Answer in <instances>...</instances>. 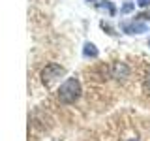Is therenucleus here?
<instances>
[{"label":"nucleus","mask_w":150,"mask_h":141,"mask_svg":"<svg viewBox=\"0 0 150 141\" xmlns=\"http://www.w3.org/2000/svg\"><path fill=\"white\" fill-rule=\"evenodd\" d=\"M148 45H150V40H148Z\"/></svg>","instance_id":"obj_12"},{"label":"nucleus","mask_w":150,"mask_h":141,"mask_svg":"<svg viewBox=\"0 0 150 141\" xmlns=\"http://www.w3.org/2000/svg\"><path fill=\"white\" fill-rule=\"evenodd\" d=\"M128 73H129V70H128V66H126L124 62H116L115 66H112V77L124 79V77H128Z\"/></svg>","instance_id":"obj_4"},{"label":"nucleus","mask_w":150,"mask_h":141,"mask_svg":"<svg viewBox=\"0 0 150 141\" xmlns=\"http://www.w3.org/2000/svg\"><path fill=\"white\" fill-rule=\"evenodd\" d=\"M133 9V4H126L124 8H122V13H128V11H131Z\"/></svg>","instance_id":"obj_8"},{"label":"nucleus","mask_w":150,"mask_h":141,"mask_svg":"<svg viewBox=\"0 0 150 141\" xmlns=\"http://www.w3.org/2000/svg\"><path fill=\"white\" fill-rule=\"evenodd\" d=\"M56 96H58V100L62 103H73L79 96H81V83H79L75 77H68L62 85H60Z\"/></svg>","instance_id":"obj_1"},{"label":"nucleus","mask_w":150,"mask_h":141,"mask_svg":"<svg viewBox=\"0 0 150 141\" xmlns=\"http://www.w3.org/2000/svg\"><path fill=\"white\" fill-rule=\"evenodd\" d=\"M83 53H84V56H92V58H94V56H98V49H96L94 43H84V51H83Z\"/></svg>","instance_id":"obj_6"},{"label":"nucleus","mask_w":150,"mask_h":141,"mask_svg":"<svg viewBox=\"0 0 150 141\" xmlns=\"http://www.w3.org/2000/svg\"><path fill=\"white\" fill-rule=\"evenodd\" d=\"M98 8H100L101 11H107L109 15H115V13H116V8H115V4H112V2H109V0H103V2H100V4H98Z\"/></svg>","instance_id":"obj_5"},{"label":"nucleus","mask_w":150,"mask_h":141,"mask_svg":"<svg viewBox=\"0 0 150 141\" xmlns=\"http://www.w3.org/2000/svg\"><path fill=\"white\" fill-rule=\"evenodd\" d=\"M66 72L60 64H47L43 70H41V81H43L45 87H53V85L62 77Z\"/></svg>","instance_id":"obj_2"},{"label":"nucleus","mask_w":150,"mask_h":141,"mask_svg":"<svg viewBox=\"0 0 150 141\" xmlns=\"http://www.w3.org/2000/svg\"><path fill=\"white\" fill-rule=\"evenodd\" d=\"M122 28H124L128 34H141V32H146V25L137 21H131V23H122Z\"/></svg>","instance_id":"obj_3"},{"label":"nucleus","mask_w":150,"mask_h":141,"mask_svg":"<svg viewBox=\"0 0 150 141\" xmlns=\"http://www.w3.org/2000/svg\"><path fill=\"white\" fill-rule=\"evenodd\" d=\"M128 141H137V139H128Z\"/></svg>","instance_id":"obj_10"},{"label":"nucleus","mask_w":150,"mask_h":141,"mask_svg":"<svg viewBox=\"0 0 150 141\" xmlns=\"http://www.w3.org/2000/svg\"><path fill=\"white\" fill-rule=\"evenodd\" d=\"M146 79H148V87H150V73H148V77H146Z\"/></svg>","instance_id":"obj_9"},{"label":"nucleus","mask_w":150,"mask_h":141,"mask_svg":"<svg viewBox=\"0 0 150 141\" xmlns=\"http://www.w3.org/2000/svg\"><path fill=\"white\" fill-rule=\"evenodd\" d=\"M135 2H137L139 6H141V8H146L148 4H150V0H135Z\"/></svg>","instance_id":"obj_7"},{"label":"nucleus","mask_w":150,"mask_h":141,"mask_svg":"<svg viewBox=\"0 0 150 141\" xmlns=\"http://www.w3.org/2000/svg\"><path fill=\"white\" fill-rule=\"evenodd\" d=\"M88 2H94V0H88Z\"/></svg>","instance_id":"obj_11"}]
</instances>
